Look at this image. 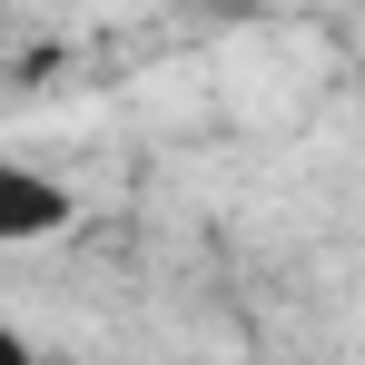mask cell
<instances>
[{"mask_svg": "<svg viewBox=\"0 0 365 365\" xmlns=\"http://www.w3.org/2000/svg\"><path fill=\"white\" fill-rule=\"evenodd\" d=\"M69 217V187H50L40 168H0V237H50Z\"/></svg>", "mask_w": 365, "mask_h": 365, "instance_id": "cell-1", "label": "cell"}, {"mask_svg": "<svg viewBox=\"0 0 365 365\" xmlns=\"http://www.w3.org/2000/svg\"><path fill=\"white\" fill-rule=\"evenodd\" d=\"M0 365H40V356H30V336H20V326H0Z\"/></svg>", "mask_w": 365, "mask_h": 365, "instance_id": "cell-2", "label": "cell"}]
</instances>
